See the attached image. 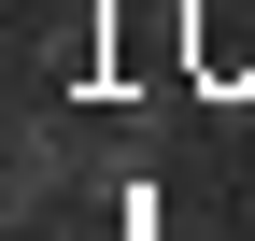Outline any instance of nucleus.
Returning a JSON list of instances; mask_svg holds the SVG:
<instances>
[{"label": "nucleus", "instance_id": "f257e3e1", "mask_svg": "<svg viewBox=\"0 0 255 241\" xmlns=\"http://www.w3.org/2000/svg\"><path fill=\"white\" fill-rule=\"evenodd\" d=\"M71 170H85V156H71V128H57V114H14V142H0V199H14V213H43Z\"/></svg>", "mask_w": 255, "mask_h": 241}]
</instances>
